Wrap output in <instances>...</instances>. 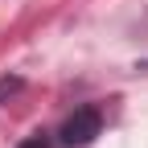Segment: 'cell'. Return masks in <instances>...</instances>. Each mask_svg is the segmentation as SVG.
Returning <instances> with one entry per match:
<instances>
[{
	"label": "cell",
	"instance_id": "6da1fadb",
	"mask_svg": "<svg viewBox=\"0 0 148 148\" xmlns=\"http://www.w3.org/2000/svg\"><path fill=\"white\" fill-rule=\"evenodd\" d=\"M99 132H103V111H99L95 103H86V107H74L70 115L62 119L58 144H62V148H86V144H95Z\"/></svg>",
	"mask_w": 148,
	"mask_h": 148
},
{
	"label": "cell",
	"instance_id": "277c9868",
	"mask_svg": "<svg viewBox=\"0 0 148 148\" xmlns=\"http://www.w3.org/2000/svg\"><path fill=\"white\" fill-rule=\"evenodd\" d=\"M144 70H148V66H144Z\"/></svg>",
	"mask_w": 148,
	"mask_h": 148
},
{
	"label": "cell",
	"instance_id": "7a4b0ae2",
	"mask_svg": "<svg viewBox=\"0 0 148 148\" xmlns=\"http://www.w3.org/2000/svg\"><path fill=\"white\" fill-rule=\"evenodd\" d=\"M16 90H25V78H21V74H4V78H0V103L12 99Z\"/></svg>",
	"mask_w": 148,
	"mask_h": 148
},
{
	"label": "cell",
	"instance_id": "3957f363",
	"mask_svg": "<svg viewBox=\"0 0 148 148\" xmlns=\"http://www.w3.org/2000/svg\"><path fill=\"white\" fill-rule=\"evenodd\" d=\"M16 148H53V140H49V132H33V136H25Z\"/></svg>",
	"mask_w": 148,
	"mask_h": 148
}]
</instances>
